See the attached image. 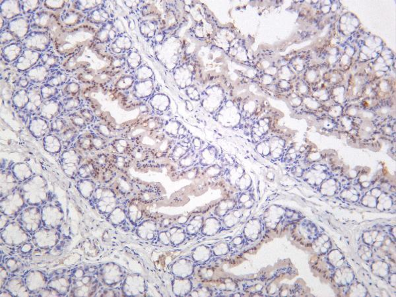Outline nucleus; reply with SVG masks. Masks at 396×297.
Listing matches in <instances>:
<instances>
[{
    "label": "nucleus",
    "mask_w": 396,
    "mask_h": 297,
    "mask_svg": "<svg viewBox=\"0 0 396 297\" xmlns=\"http://www.w3.org/2000/svg\"><path fill=\"white\" fill-rule=\"evenodd\" d=\"M119 36L114 24L113 19L98 27L97 33L94 37V41L98 44L108 46Z\"/></svg>",
    "instance_id": "1a4fd4ad"
},
{
    "label": "nucleus",
    "mask_w": 396,
    "mask_h": 297,
    "mask_svg": "<svg viewBox=\"0 0 396 297\" xmlns=\"http://www.w3.org/2000/svg\"><path fill=\"white\" fill-rule=\"evenodd\" d=\"M51 71L46 68L41 63H39L29 71L22 74L25 75L33 85H41L45 83L51 74Z\"/></svg>",
    "instance_id": "9b49d317"
},
{
    "label": "nucleus",
    "mask_w": 396,
    "mask_h": 297,
    "mask_svg": "<svg viewBox=\"0 0 396 297\" xmlns=\"http://www.w3.org/2000/svg\"><path fill=\"white\" fill-rule=\"evenodd\" d=\"M59 20L63 25L67 27H76L86 22L85 15L69 6L60 13Z\"/></svg>",
    "instance_id": "9d476101"
},
{
    "label": "nucleus",
    "mask_w": 396,
    "mask_h": 297,
    "mask_svg": "<svg viewBox=\"0 0 396 297\" xmlns=\"http://www.w3.org/2000/svg\"><path fill=\"white\" fill-rule=\"evenodd\" d=\"M60 89L61 97H72V96L80 95L81 91V85L76 78L71 77L69 81Z\"/></svg>",
    "instance_id": "f3484780"
},
{
    "label": "nucleus",
    "mask_w": 396,
    "mask_h": 297,
    "mask_svg": "<svg viewBox=\"0 0 396 297\" xmlns=\"http://www.w3.org/2000/svg\"><path fill=\"white\" fill-rule=\"evenodd\" d=\"M30 20L31 31H50L55 28L58 23L59 17L54 12L47 10H40L32 16H29Z\"/></svg>",
    "instance_id": "f03ea898"
},
{
    "label": "nucleus",
    "mask_w": 396,
    "mask_h": 297,
    "mask_svg": "<svg viewBox=\"0 0 396 297\" xmlns=\"http://www.w3.org/2000/svg\"><path fill=\"white\" fill-rule=\"evenodd\" d=\"M90 134H91V140L94 149H95V150H103V149L109 147L110 140L96 134V133L92 131V130L90 129Z\"/></svg>",
    "instance_id": "c756f323"
},
{
    "label": "nucleus",
    "mask_w": 396,
    "mask_h": 297,
    "mask_svg": "<svg viewBox=\"0 0 396 297\" xmlns=\"http://www.w3.org/2000/svg\"><path fill=\"white\" fill-rule=\"evenodd\" d=\"M135 78L129 76H122L116 83L115 87L120 90H126L131 88L135 83Z\"/></svg>",
    "instance_id": "2f4dec72"
},
{
    "label": "nucleus",
    "mask_w": 396,
    "mask_h": 297,
    "mask_svg": "<svg viewBox=\"0 0 396 297\" xmlns=\"http://www.w3.org/2000/svg\"><path fill=\"white\" fill-rule=\"evenodd\" d=\"M109 147L119 153H126L130 151V143L122 138H115L110 141Z\"/></svg>",
    "instance_id": "7c9ffc66"
},
{
    "label": "nucleus",
    "mask_w": 396,
    "mask_h": 297,
    "mask_svg": "<svg viewBox=\"0 0 396 297\" xmlns=\"http://www.w3.org/2000/svg\"><path fill=\"white\" fill-rule=\"evenodd\" d=\"M73 146L75 148H79L83 151H92L93 148L91 140V134L89 128L85 131L80 133Z\"/></svg>",
    "instance_id": "b1692460"
},
{
    "label": "nucleus",
    "mask_w": 396,
    "mask_h": 297,
    "mask_svg": "<svg viewBox=\"0 0 396 297\" xmlns=\"http://www.w3.org/2000/svg\"><path fill=\"white\" fill-rule=\"evenodd\" d=\"M69 2L67 1H44L43 0V8L52 12H60V13L66 9L69 6Z\"/></svg>",
    "instance_id": "cd10ccee"
},
{
    "label": "nucleus",
    "mask_w": 396,
    "mask_h": 297,
    "mask_svg": "<svg viewBox=\"0 0 396 297\" xmlns=\"http://www.w3.org/2000/svg\"><path fill=\"white\" fill-rule=\"evenodd\" d=\"M4 29L12 33L18 41H22L31 31L29 17L22 16L7 22Z\"/></svg>",
    "instance_id": "39448f33"
},
{
    "label": "nucleus",
    "mask_w": 396,
    "mask_h": 297,
    "mask_svg": "<svg viewBox=\"0 0 396 297\" xmlns=\"http://www.w3.org/2000/svg\"><path fill=\"white\" fill-rule=\"evenodd\" d=\"M1 17L6 22H10L18 17L23 16L21 8L20 1H5L1 2Z\"/></svg>",
    "instance_id": "4468645a"
},
{
    "label": "nucleus",
    "mask_w": 396,
    "mask_h": 297,
    "mask_svg": "<svg viewBox=\"0 0 396 297\" xmlns=\"http://www.w3.org/2000/svg\"><path fill=\"white\" fill-rule=\"evenodd\" d=\"M23 50L22 41L14 42L1 48V59L6 64L12 65L22 55Z\"/></svg>",
    "instance_id": "f8f14e48"
},
{
    "label": "nucleus",
    "mask_w": 396,
    "mask_h": 297,
    "mask_svg": "<svg viewBox=\"0 0 396 297\" xmlns=\"http://www.w3.org/2000/svg\"><path fill=\"white\" fill-rule=\"evenodd\" d=\"M125 58L123 55L113 56V60L111 62V66L113 69H121L125 64Z\"/></svg>",
    "instance_id": "f704fd0d"
},
{
    "label": "nucleus",
    "mask_w": 396,
    "mask_h": 297,
    "mask_svg": "<svg viewBox=\"0 0 396 297\" xmlns=\"http://www.w3.org/2000/svg\"><path fill=\"white\" fill-rule=\"evenodd\" d=\"M50 134L59 136L71 126L70 122L66 117H58L50 121Z\"/></svg>",
    "instance_id": "393cba45"
},
{
    "label": "nucleus",
    "mask_w": 396,
    "mask_h": 297,
    "mask_svg": "<svg viewBox=\"0 0 396 297\" xmlns=\"http://www.w3.org/2000/svg\"><path fill=\"white\" fill-rule=\"evenodd\" d=\"M104 1H72L69 2L70 8L85 15L103 4Z\"/></svg>",
    "instance_id": "5701e85b"
},
{
    "label": "nucleus",
    "mask_w": 396,
    "mask_h": 297,
    "mask_svg": "<svg viewBox=\"0 0 396 297\" xmlns=\"http://www.w3.org/2000/svg\"><path fill=\"white\" fill-rule=\"evenodd\" d=\"M87 107L85 101L81 96L61 98V114L60 117H66L69 114Z\"/></svg>",
    "instance_id": "ddd939ff"
},
{
    "label": "nucleus",
    "mask_w": 396,
    "mask_h": 297,
    "mask_svg": "<svg viewBox=\"0 0 396 297\" xmlns=\"http://www.w3.org/2000/svg\"><path fill=\"white\" fill-rule=\"evenodd\" d=\"M33 84L29 81L28 78L25 76V75L21 74L20 77L17 80L16 84H15V88L16 90L18 89H27Z\"/></svg>",
    "instance_id": "72a5a7b5"
},
{
    "label": "nucleus",
    "mask_w": 396,
    "mask_h": 297,
    "mask_svg": "<svg viewBox=\"0 0 396 297\" xmlns=\"http://www.w3.org/2000/svg\"><path fill=\"white\" fill-rule=\"evenodd\" d=\"M80 133L81 132L76 129L74 126L71 125L62 134L59 135V138H60L62 143L63 149H66L73 146V145L76 142Z\"/></svg>",
    "instance_id": "412c9836"
},
{
    "label": "nucleus",
    "mask_w": 396,
    "mask_h": 297,
    "mask_svg": "<svg viewBox=\"0 0 396 297\" xmlns=\"http://www.w3.org/2000/svg\"><path fill=\"white\" fill-rule=\"evenodd\" d=\"M29 102L24 110L18 112L19 117L27 125L29 119L35 115L43 104V99L41 93V85H32L28 88Z\"/></svg>",
    "instance_id": "7ed1b4c3"
},
{
    "label": "nucleus",
    "mask_w": 396,
    "mask_h": 297,
    "mask_svg": "<svg viewBox=\"0 0 396 297\" xmlns=\"http://www.w3.org/2000/svg\"><path fill=\"white\" fill-rule=\"evenodd\" d=\"M92 131L96 133L100 136L108 139L111 141L115 139V130L114 128L109 125L107 122L103 121V120L96 119V121L89 128Z\"/></svg>",
    "instance_id": "a211bd4d"
},
{
    "label": "nucleus",
    "mask_w": 396,
    "mask_h": 297,
    "mask_svg": "<svg viewBox=\"0 0 396 297\" xmlns=\"http://www.w3.org/2000/svg\"><path fill=\"white\" fill-rule=\"evenodd\" d=\"M137 56H138V54L136 53V52H129L128 53L127 57H126V63H127L128 67H130V68H134L138 66V62L139 61L138 59H137Z\"/></svg>",
    "instance_id": "c9c22d12"
},
{
    "label": "nucleus",
    "mask_w": 396,
    "mask_h": 297,
    "mask_svg": "<svg viewBox=\"0 0 396 297\" xmlns=\"http://www.w3.org/2000/svg\"><path fill=\"white\" fill-rule=\"evenodd\" d=\"M86 22L100 27L105 23L114 19V14L106 5V1L92 11L85 15Z\"/></svg>",
    "instance_id": "6e6552de"
},
{
    "label": "nucleus",
    "mask_w": 396,
    "mask_h": 297,
    "mask_svg": "<svg viewBox=\"0 0 396 297\" xmlns=\"http://www.w3.org/2000/svg\"><path fill=\"white\" fill-rule=\"evenodd\" d=\"M42 54L43 53L34 50L24 49L22 55L13 63L11 66L17 72L22 74L39 64Z\"/></svg>",
    "instance_id": "20e7f679"
},
{
    "label": "nucleus",
    "mask_w": 396,
    "mask_h": 297,
    "mask_svg": "<svg viewBox=\"0 0 396 297\" xmlns=\"http://www.w3.org/2000/svg\"><path fill=\"white\" fill-rule=\"evenodd\" d=\"M62 57L52 51L44 52L42 54L40 63L49 69L51 72L61 69L63 63Z\"/></svg>",
    "instance_id": "dca6fc26"
},
{
    "label": "nucleus",
    "mask_w": 396,
    "mask_h": 297,
    "mask_svg": "<svg viewBox=\"0 0 396 297\" xmlns=\"http://www.w3.org/2000/svg\"><path fill=\"white\" fill-rule=\"evenodd\" d=\"M66 117L68 119L71 125L74 126L79 132L85 131V130L89 128L87 122H86L85 119H84V117L79 113V111L69 114Z\"/></svg>",
    "instance_id": "a878e982"
},
{
    "label": "nucleus",
    "mask_w": 396,
    "mask_h": 297,
    "mask_svg": "<svg viewBox=\"0 0 396 297\" xmlns=\"http://www.w3.org/2000/svg\"><path fill=\"white\" fill-rule=\"evenodd\" d=\"M23 47L25 50L44 53L54 50V44L50 33L46 31H31L29 35L23 39Z\"/></svg>",
    "instance_id": "f257e3e1"
},
{
    "label": "nucleus",
    "mask_w": 396,
    "mask_h": 297,
    "mask_svg": "<svg viewBox=\"0 0 396 297\" xmlns=\"http://www.w3.org/2000/svg\"><path fill=\"white\" fill-rule=\"evenodd\" d=\"M29 102L28 89L15 90L11 98L12 107L17 112L24 110Z\"/></svg>",
    "instance_id": "aec40b11"
},
{
    "label": "nucleus",
    "mask_w": 396,
    "mask_h": 297,
    "mask_svg": "<svg viewBox=\"0 0 396 297\" xmlns=\"http://www.w3.org/2000/svg\"><path fill=\"white\" fill-rule=\"evenodd\" d=\"M41 93L43 101L61 96L60 88L45 83L41 85Z\"/></svg>",
    "instance_id": "c85d7f7f"
},
{
    "label": "nucleus",
    "mask_w": 396,
    "mask_h": 297,
    "mask_svg": "<svg viewBox=\"0 0 396 297\" xmlns=\"http://www.w3.org/2000/svg\"><path fill=\"white\" fill-rule=\"evenodd\" d=\"M131 44L130 38L124 34H122L119 35L115 41L107 46V48L109 53L112 56L124 55L131 47Z\"/></svg>",
    "instance_id": "2eb2a0df"
},
{
    "label": "nucleus",
    "mask_w": 396,
    "mask_h": 297,
    "mask_svg": "<svg viewBox=\"0 0 396 297\" xmlns=\"http://www.w3.org/2000/svg\"><path fill=\"white\" fill-rule=\"evenodd\" d=\"M26 126L31 136L37 140H43L44 137L50 134V121L38 116H32Z\"/></svg>",
    "instance_id": "423d86ee"
},
{
    "label": "nucleus",
    "mask_w": 396,
    "mask_h": 297,
    "mask_svg": "<svg viewBox=\"0 0 396 297\" xmlns=\"http://www.w3.org/2000/svg\"><path fill=\"white\" fill-rule=\"evenodd\" d=\"M44 149L50 153H57L62 150L63 145L60 138L55 134H49L43 139Z\"/></svg>",
    "instance_id": "4be33fe9"
},
{
    "label": "nucleus",
    "mask_w": 396,
    "mask_h": 297,
    "mask_svg": "<svg viewBox=\"0 0 396 297\" xmlns=\"http://www.w3.org/2000/svg\"><path fill=\"white\" fill-rule=\"evenodd\" d=\"M0 37H1L0 38V41H1L2 48L8 45V44L14 43V42L18 41V40L13 35V34L6 29L1 30Z\"/></svg>",
    "instance_id": "473e14b6"
},
{
    "label": "nucleus",
    "mask_w": 396,
    "mask_h": 297,
    "mask_svg": "<svg viewBox=\"0 0 396 297\" xmlns=\"http://www.w3.org/2000/svg\"><path fill=\"white\" fill-rule=\"evenodd\" d=\"M61 96L43 101V104L35 115L51 121L60 117L61 114Z\"/></svg>",
    "instance_id": "0eeeda50"
},
{
    "label": "nucleus",
    "mask_w": 396,
    "mask_h": 297,
    "mask_svg": "<svg viewBox=\"0 0 396 297\" xmlns=\"http://www.w3.org/2000/svg\"><path fill=\"white\" fill-rule=\"evenodd\" d=\"M21 8L24 16H31L43 8L42 1H20Z\"/></svg>",
    "instance_id": "bb28decb"
},
{
    "label": "nucleus",
    "mask_w": 396,
    "mask_h": 297,
    "mask_svg": "<svg viewBox=\"0 0 396 297\" xmlns=\"http://www.w3.org/2000/svg\"><path fill=\"white\" fill-rule=\"evenodd\" d=\"M71 77V75L66 71L62 69H57L56 71H52L45 84L60 88L69 81Z\"/></svg>",
    "instance_id": "6ab92c4d"
}]
</instances>
